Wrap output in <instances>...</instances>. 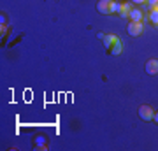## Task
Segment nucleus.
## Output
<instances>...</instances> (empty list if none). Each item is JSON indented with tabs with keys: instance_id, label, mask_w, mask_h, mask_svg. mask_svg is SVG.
Returning a JSON list of instances; mask_svg holds the SVG:
<instances>
[{
	"instance_id": "nucleus-1",
	"label": "nucleus",
	"mask_w": 158,
	"mask_h": 151,
	"mask_svg": "<svg viewBox=\"0 0 158 151\" xmlns=\"http://www.w3.org/2000/svg\"><path fill=\"white\" fill-rule=\"evenodd\" d=\"M127 32L132 37H139L144 32V25H142V21H130L128 27H127Z\"/></svg>"
},
{
	"instance_id": "nucleus-2",
	"label": "nucleus",
	"mask_w": 158,
	"mask_h": 151,
	"mask_svg": "<svg viewBox=\"0 0 158 151\" xmlns=\"http://www.w3.org/2000/svg\"><path fill=\"white\" fill-rule=\"evenodd\" d=\"M153 116H155V111H153L149 106H141L139 107V118H141V120L149 121V120H153Z\"/></svg>"
},
{
	"instance_id": "nucleus-3",
	"label": "nucleus",
	"mask_w": 158,
	"mask_h": 151,
	"mask_svg": "<svg viewBox=\"0 0 158 151\" xmlns=\"http://www.w3.org/2000/svg\"><path fill=\"white\" fill-rule=\"evenodd\" d=\"M111 2L113 0H98L97 2V11L100 14H111Z\"/></svg>"
},
{
	"instance_id": "nucleus-4",
	"label": "nucleus",
	"mask_w": 158,
	"mask_h": 151,
	"mask_svg": "<svg viewBox=\"0 0 158 151\" xmlns=\"http://www.w3.org/2000/svg\"><path fill=\"white\" fill-rule=\"evenodd\" d=\"M146 72L149 74V76H156L158 74V60H148L146 62Z\"/></svg>"
},
{
	"instance_id": "nucleus-5",
	"label": "nucleus",
	"mask_w": 158,
	"mask_h": 151,
	"mask_svg": "<svg viewBox=\"0 0 158 151\" xmlns=\"http://www.w3.org/2000/svg\"><path fill=\"white\" fill-rule=\"evenodd\" d=\"M130 21H142L144 19V12L141 11V9H137V7H134L132 11H130Z\"/></svg>"
},
{
	"instance_id": "nucleus-6",
	"label": "nucleus",
	"mask_w": 158,
	"mask_h": 151,
	"mask_svg": "<svg viewBox=\"0 0 158 151\" xmlns=\"http://www.w3.org/2000/svg\"><path fill=\"white\" fill-rule=\"evenodd\" d=\"M121 51H123V46H121V40H119V39H116V40H114V44H113V48L109 49V53L116 56V55H119Z\"/></svg>"
},
{
	"instance_id": "nucleus-7",
	"label": "nucleus",
	"mask_w": 158,
	"mask_h": 151,
	"mask_svg": "<svg viewBox=\"0 0 158 151\" xmlns=\"http://www.w3.org/2000/svg\"><path fill=\"white\" fill-rule=\"evenodd\" d=\"M132 9H134V7L130 6V2H123V4H121V12H119V16L121 18H128Z\"/></svg>"
},
{
	"instance_id": "nucleus-8",
	"label": "nucleus",
	"mask_w": 158,
	"mask_h": 151,
	"mask_svg": "<svg viewBox=\"0 0 158 151\" xmlns=\"http://www.w3.org/2000/svg\"><path fill=\"white\" fill-rule=\"evenodd\" d=\"M118 39L116 35H104V39H102V42H104V46L107 48V49H111L113 48V44H114V40Z\"/></svg>"
},
{
	"instance_id": "nucleus-9",
	"label": "nucleus",
	"mask_w": 158,
	"mask_h": 151,
	"mask_svg": "<svg viewBox=\"0 0 158 151\" xmlns=\"http://www.w3.org/2000/svg\"><path fill=\"white\" fill-rule=\"evenodd\" d=\"M148 19L151 21V25H155V27L158 28V11H156V9L149 11V14H148Z\"/></svg>"
},
{
	"instance_id": "nucleus-10",
	"label": "nucleus",
	"mask_w": 158,
	"mask_h": 151,
	"mask_svg": "<svg viewBox=\"0 0 158 151\" xmlns=\"http://www.w3.org/2000/svg\"><path fill=\"white\" fill-rule=\"evenodd\" d=\"M121 12V4L119 2H111V14H119Z\"/></svg>"
},
{
	"instance_id": "nucleus-11",
	"label": "nucleus",
	"mask_w": 158,
	"mask_h": 151,
	"mask_svg": "<svg viewBox=\"0 0 158 151\" xmlns=\"http://www.w3.org/2000/svg\"><path fill=\"white\" fill-rule=\"evenodd\" d=\"M130 2H134V4H146L148 0H130Z\"/></svg>"
},
{
	"instance_id": "nucleus-12",
	"label": "nucleus",
	"mask_w": 158,
	"mask_h": 151,
	"mask_svg": "<svg viewBox=\"0 0 158 151\" xmlns=\"http://www.w3.org/2000/svg\"><path fill=\"white\" fill-rule=\"evenodd\" d=\"M153 120H155V121L158 123V112H155V116H153Z\"/></svg>"
},
{
	"instance_id": "nucleus-13",
	"label": "nucleus",
	"mask_w": 158,
	"mask_h": 151,
	"mask_svg": "<svg viewBox=\"0 0 158 151\" xmlns=\"http://www.w3.org/2000/svg\"><path fill=\"white\" fill-rule=\"evenodd\" d=\"M155 9H156V11H158V0H156V6H155ZM151 11H153V9H151Z\"/></svg>"
}]
</instances>
